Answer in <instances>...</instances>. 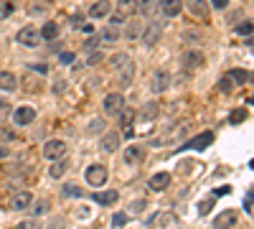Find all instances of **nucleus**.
<instances>
[{"label":"nucleus","instance_id":"1","mask_svg":"<svg viewBox=\"0 0 254 229\" xmlns=\"http://www.w3.org/2000/svg\"><path fill=\"white\" fill-rule=\"evenodd\" d=\"M107 178H110V171H107V165H102V163H92V165H87V171H84V181H87L92 189L104 186Z\"/></svg>","mask_w":254,"mask_h":229},{"label":"nucleus","instance_id":"2","mask_svg":"<svg viewBox=\"0 0 254 229\" xmlns=\"http://www.w3.org/2000/svg\"><path fill=\"white\" fill-rule=\"evenodd\" d=\"M66 153H69V145H66V140H59V138H54V140H46V143H44V158H46V160H59V158H66Z\"/></svg>","mask_w":254,"mask_h":229},{"label":"nucleus","instance_id":"3","mask_svg":"<svg viewBox=\"0 0 254 229\" xmlns=\"http://www.w3.org/2000/svg\"><path fill=\"white\" fill-rule=\"evenodd\" d=\"M102 110H104V115H110V117H120V112L125 110V94L122 92H110L107 97H104V102H102Z\"/></svg>","mask_w":254,"mask_h":229},{"label":"nucleus","instance_id":"4","mask_svg":"<svg viewBox=\"0 0 254 229\" xmlns=\"http://www.w3.org/2000/svg\"><path fill=\"white\" fill-rule=\"evenodd\" d=\"M135 10H137V0H120L117 3V10L112 13V26H120V23H125L130 15H135Z\"/></svg>","mask_w":254,"mask_h":229},{"label":"nucleus","instance_id":"5","mask_svg":"<svg viewBox=\"0 0 254 229\" xmlns=\"http://www.w3.org/2000/svg\"><path fill=\"white\" fill-rule=\"evenodd\" d=\"M15 41H18L20 46L36 49V46H38V41H41V33H38V28H33V26H23V28L15 33Z\"/></svg>","mask_w":254,"mask_h":229},{"label":"nucleus","instance_id":"6","mask_svg":"<svg viewBox=\"0 0 254 229\" xmlns=\"http://www.w3.org/2000/svg\"><path fill=\"white\" fill-rule=\"evenodd\" d=\"M160 36H163V23H158V20H153V23H147L145 26V31H142V44H145V49H153L158 41H160Z\"/></svg>","mask_w":254,"mask_h":229},{"label":"nucleus","instance_id":"7","mask_svg":"<svg viewBox=\"0 0 254 229\" xmlns=\"http://www.w3.org/2000/svg\"><path fill=\"white\" fill-rule=\"evenodd\" d=\"M142 31H145L142 18H137V15H130V20H125V31H122V36H125L127 41H140Z\"/></svg>","mask_w":254,"mask_h":229},{"label":"nucleus","instance_id":"8","mask_svg":"<svg viewBox=\"0 0 254 229\" xmlns=\"http://www.w3.org/2000/svg\"><path fill=\"white\" fill-rule=\"evenodd\" d=\"M120 143H122V135H120L117 130L102 133V138H99V151H102V153H115V151H120Z\"/></svg>","mask_w":254,"mask_h":229},{"label":"nucleus","instance_id":"9","mask_svg":"<svg viewBox=\"0 0 254 229\" xmlns=\"http://www.w3.org/2000/svg\"><path fill=\"white\" fill-rule=\"evenodd\" d=\"M211 143H214V130H203V133H198L193 140H188V143L183 145V151H206Z\"/></svg>","mask_w":254,"mask_h":229},{"label":"nucleus","instance_id":"10","mask_svg":"<svg viewBox=\"0 0 254 229\" xmlns=\"http://www.w3.org/2000/svg\"><path fill=\"white\" fill-rule=\"evenodd\" d=\"M171 81H173V76H171L168 69H155V74H153V92L155 94L168 92V89H171Z\"/></svg>","mask_w":254,"mask_h":229},{"label":"nucleus","instance_id":"11","mask_svg":"<svg viewBox=\"0 0 254 229\" xmlns=\"http://www.w3.org/2000/svg\"><path fill=\"white\" fill-rule=\"evenodd\" d=\"M181 67L188 69V72L201 69V67H203V54H201L198 49H188V51L181 56Z\"/></svg>","mask_w":254,"mask_h":229},{"label":"nucleus","instance_id":"12","mask_svg":"<svg viewBox=\"0 0 254 229\" xmlns=\"http://www.w3.org/2000/svg\"><path fill=\"white\" fill-rule=\"evenodd\" d=\"M36 115H38L36 107H31V105H20V107L13 110V122L23 128V125H31V122L36 120Z\"/></svg>","mask_w":254,"mask_h":229},{"label":"nucleus","instance_id":"13","mask_svg":"<svg viewBox=\"0 0 254 229\" xmlns=\"http://www.w3.org/2000/svg\"><path fill=\"white\" fill-rule=\"evenodd\" d=\"M171 181H173V176L168 171H158V173L150 176V181H147V189L150 191H165L168 186H171Z\"/></svg>","mask_w":254,"mask_h":229},{"label":"nucleus","instance_id":"14","mask_svg":"<svg viewBox=\"0 0 254 229\" xmlns=\"http://www.w3.org/2000/svg\"><path fill=\"white\" fill-rule=\"evenodd\" d=\"M31 204H33L31 191H18V194L10 196V209L13 212H26V209H31Z\"/></svg>","mask_w":254,"mask_h":229},{"label":"nucleus","instance_id":"15","mask_svg":"<svg viewBox=\"0 0 254 229\" xmlns=\"http://www.w3.org/2000/svg\"><path fill=\"white\" fill-rule=\"evenodd\" d=\"M158 8L165 18H178L183 13V0H158Z\"/></svg>","mask_w":254,"mask_h":229},{"label":"nucleus","instance_id":"16","mask_svg":"<svg viewBox=\"0 0 254 229\" xmlns=\"http://www.w3.org/2000/svg\"><path fill=\"white\" fill-rule=\"evenodd\" d=\"M237 219H239V214H237L234 209L219 212V214L214 217V229H231V227L237 224Z\"/></svg>","mask_w":254,"mask_h":229},{"label":"nucleus","instance_id":"17","mask_svg":"<svg viewBox=\"0 0 254 229\" xmlns=\"http://www.w3.org/2000/svg\"><path fill=\"white\" fill-rule=\"evenodd\" d=\"M125 163L127 165H137V163H142L145 160V148H142V145H127V148H125Z\"/></svg>","mask_w":254,"mask_h":229},{"label":"nucleus","instance_id":"18","mask_svg":"<svg viewBox=\"0 0 254 229\" xmlns=\"http://www.w3.org/2000/svg\"><path fill=\"white\" fill-rule=\"evenodd\" d=\"M183 8H188V13L193 15V18H206L208 15V0H186Z\"/></svg>","mask_w":254,"mask_h":229},{"label":"nucleus","instance_id":"19","mask_svg":"<svg viewBox=\"0 0 254 229\" xmlns=\"http://www.w3.org/2000/svg\"><path fill=\"white\" fill-rule=\"evenodd\" d=\"M0 89H3V92H15L18 89V76L13 74V72H8V69H3V72H0Z\"/></svg>","mask_w":254,"mask_h":229},{"label":"nucleus","instance_id":"20","mask_svg":"<svg viewBox=\"0 0 254 229\" xmlns=\"http://www.w3.org/2000/svg\"><path fill=\"white\" fill-rule=\"evenodd\" d=\"M112 13V3L110 0H97V3L89 8V18H107Z\"/></svg>","mask_w":254,"mask_h":229},{"label":"nucleus","instance_id":"21","mask_svg":"<svg viewBox=\"0 0 254 229\" xmlns=\"http://www.w3.org/2000/svg\"><path fill=\"white\" fill-rule=\"evenodd\" d=\"M38 33H41V38H44V41H56L59 33H61V28H59V23H54V20H46V23L38 28Z\"/></svg>","mask_w":254,"mask_h":229},{"label":"nucleus","instance_id":"22","mask_svg":"<svg viewBox=\"0 0 254 229\" xmlns=\"http://www.w3.org/2000/svg\"><path fill=\"white\" fill-rule=\"evenodd\" d=\"M92 199H94L97 204H102V206H112V204L120 201V191H115V189H112V191H102V194H94Z\"/></svg>","mask_w":254,"mask_h":229},{"label":"nucleus","instance_id":"23","mask_svg":"<svg viewBox=\"0 0 254 229\" xmlns=\"http://www.w3.org/2000/svg\"><path fill=\"white\" fill-rule=\"evenodd\" d=\"M66 171H69V160H66V158L51 160V171H49V176H51V178H61Z\"/></svg>","mask_w":254,"mask_h":229},{"label":"nucleus","instance_id":"24","mask_svg":"<svg viewBox=\"0 0 254 229\" xmlns=\"http://www.w3.org/2000/svg\"><path fill=\"white\" fill-rule=\"evenodd\" d=\"M122 36V31L117 26H110V28H102L99 33V44H115V41Z\"/></svg>","mask_w":254,"mask_h":229},{"label":"nucleus","instance_id":"25","mask_svg":"<svg viewBox=\"0 0 254 229\" xmlns=\"http://www.w3.org/2000/svg\"><path fill=\"white\" fill-rule=\"evenodd\" d=\"M127 64H132V59L127 56V54H115L112 59H110V67H112V72L117 74V72H122Z\"/></svg>","mask_w":254,"mask_h":229},{"label":"nucleus","instance_id":"26","mask_svg":"<svg viewBox=\"0 0 254 229\" xmlns=\"http://www.w3.org/2000/svg\"><path fill=\"white\" fill-rule=\"evenodd\" d=\"M117 79H120V84H122V87L130 84V81L135 79V61H132V64H127L122 72H117Z\"/></svg>","mask_w":254,"mask_h":229},{"label":"nucleus","instance_id":"27","mask_svg":"<svg viewBox=\"0 0 254 229\" xmlns=\"http://www.w3.org/2000/svg\"><path fill=\"white\" fill-rule=\"evenodd\" d=\"M158 112H160V105H158V102H145L140 117H142V120H155V117H158Z\"/></svg>","mask_w":254,"mask_h":229},{"label":"nucleus","instance_id":"28","mask_svg":"<svg viewBox=\"0 0 254 229\" xmlns=\"http://www.w3.org/2000/svg\"><path fill=\"white\" fill-rule=\"evenodd\" d=\"M104 128H107V122H104V117H94L89 125H87V133L89 135H102Z\"/></svg>","mask_w":254,"mask_h":229},{"label":"nucleus","instance_id":"29","mask_svg":"<svg viewBox=\"0 0 254 229\" xmlns=\"http://www.w3.org/2000/svg\"><path fill=\"white\" fill-rule=\"evenodd\" d=\"M229 79L234 81V84H247V81H249L252 76H249V72H247V69H231V72H229Z\"/></svg>","mask_w":254,"mask_h":229},{"label":"nucleus","instance_id":"30","mask_svg":"<svg viewBox=\"0 0 254 229\" xmlns=\"http://www.w3.org/2000/svg\"><path fill=\"white\" fill-rule=\"evenodd\" d=\"M234 33H237V36H244V38L252 36V33H254V20H242L239 26H234Z\"/></svg>","mask_w":254,"mask_h":229},{"label":"nucleus","instance_id":"31","mask_svg":"<svg viewBox=\"0 0 254 229\" xmlns=\"http://www.w3.org/2000/svg\"><path fill=\"white\" fill-rule=\"evenodd\" d=\"M214 204H216V196H211V199H203V201L198 204V214H203V217H206V214H208L211 209H214Z\"/></svg>","mask_w":254,"mask_h":229},{"label":"nucleus","instance_id":"32","mask_svg":"<svg viewBox=\"0 0 254 229\" xmlns=\"http://www.w3.org/2000/svg\"><path fill=\"white\" fill-rule=\"evenodd\" d=\"M219 92H221V94H231V92H234V81L229 79V74L219 81Z\"/></svg>","mask_w":254,"mask_h":229},{"label":"nucleus","instance_id":"33","mask_svg":"<svg viewBox=\"0 0 254 229\" xmlns=\"http://www.w3.org/2000/svg\"><path fill=\"white\" fill-rule=\"evenodd\" d=\"M127 222H130V214H127V212H117V214L112 217V227H117V229L125 227Z\"/></svg>","mask_w":254,"mask_h":229},{"label":"nucleus","instance_id":"34","mask_svg":"<svg viewBox=\"0 0 254 229\" xmlns=\"http://www.w3.org/2000/svg\"><path fill=\"white\" fill-rule=\"evenodd\" d=\"M61 191H64V196H69V199H76V196H81V189H79V186H74V183H66Z\"/></svg>","mask_w":254,"mask_h":229},{"label":"nucleus","instance_id":"35","mask_svg":"<svg viewBox=\"0 0 254 229\" xmlns=\"http://www.w3.org/2000/svg\"><path fill=\"white\" fill-rule=\"evenodd\" d=\"M99 49V36H92V38H87V41H84V51H97Z\"/></svg>","mask_w":254,"mask_h":229},{"label":"nucleus","instance_id":"36","mask_svg":"<svg viewBox=\"0 0 254 229\" xmlns=\"http://www.w3.org/2000/svg\"><path fill=\"white\" fill-rule=\"evenodd\" d=\"M244 120H247V110H234V112H231V117H229L231 125H239V122H244Z\"/></svg>","mask_w":254,"mask_h":229},{"label":"nucleus","instance_id":"37","mask_svg":"<svg viewBox=\"0 0 254 229\" xmlns=\"http://www.w3.org/2000/svg\"><path fill=\"white\" fill-rule=\"evenodd\" d=\"M137 10H140L142 15L153 13V0H137Z\"/></svg>","mask_w":254,"mask_h":229},{"label":"nucleus","instance_id":"38","mask_svg":"<svg viewBox=\"0 0 254 229\" xmlns=\"http://www.w3.org/2000/svg\"><path fill=\"white\" fill-rule=\"evenodd\" d=\"M15 229H41V224H38L36 219H26V222L15 224Z\"/></svg>","mask_w":254,"mask_h":229},{"label":"nucleus","instance_id":"39","mask_svg":"<svg viewBox=\"0 0 254 229\" xmlns=\"http://www.w3.org/2000/svg\"><path fill=\"white\" fill-rule=\"evenodd\" d=\"M13 3H3V5H0V20H5L8 15H13Z\"/></svg>","mask_w":254,"mask_h":229},{"label":"nucleus","instance_id":"40","mask_svg":"<svg viewBox=\"0 0 254 229\" xmlns=\"http://www.w3.org/2000/svg\"><path fill=\"white\" fill-rule=\"evenodd\" d=\"M102 61V54L99 51H89V56H87V67H97Z\"/></svg>","mask_w":254,"mask_h":229},{"label":"nucleus","instance_id":"41","mask_svg":"<svg viewBox=\"0 0 254 229\" xmlns=\"http://www.w3.org/2000/svg\"><path fill=\"white\" fill-rule=\"evenodd\" d=\"M145 206H147V201H142V199H140V201H132V204H130V209H127V212L137 214V212H142V209H145Z\"/></svg>","mask_w":254,"mask_h":229},{"label":"nucleus","instance_id":"42","mask_svg":"<svg viewBox=\"0 0 254 229\" xmlns=\"http://www.w3.org/2000/svg\"><path fill=\"white\" fill-rule=\"evenodd\" d=\"M208 5L216 10H224V8H229V0H208Z\"/></svg>","mask_w":254,"mask_h":229},{"label":"nucleus","instance_id":"43","mask_svg":"<svg viewBox=\"0 0 254 229\" xmlns=\"http://www.w3.org/2000/svg\"><path fill=\"white\" fill-rule=\"evenodd\" d=\"M59 59H61V64H74V54H69V51H61Z\"/></svg>","mask_w":254,"mask_h":229},{"label":"nucleus","instance_id":"44","mask_svg":"<svg viewBox=\"0 0 254 229\" xmlns=\"http://www.w3.org/2000/svg\"><path fill=\"white\" fill-rule=\"evenodd\" d=\"M49 209V204L46 201H41V204H36V209H33V217H41V214H44Z\"/></svg>","mask_w":254,"mask_h":229},{"label":"nucleus","instance_id":"45","mask_svg":"<svg viewBox=\"0 0 254 229\" xmlns=\"http://www.w3.org/2000/svg\"><path fill=\"white\" fill-rule=\"evenodd\" d=\"M54 92H56V94H64V92H66V81H64V79H59L56 84H54Z\"/></svg>","mask_w":254,"mask_h":229},{"label":"nucleus","instance_id":"46","mask_svg":"<svg viewBox=\"0 0 254 229\" xmlns=\"http://www.w3.org/2000/svg\"><path fill=\"white\" fill-rule=\"evenodd\" d=\"M28 69H33V72H38V74H46V72H49L46 64H33V67H28Z\"/></svg>","mask_w":254,"mask_h":229},{"label":"nucleus","instance_id":"47","mask_svg":"<svg viewBox=\"0 0 254 229\" xmlns=\"http://www.w3.org/2000/svg\"><path fill=\"white\" fill-rule=\"evenodd\" d=\"M79 31H84V33H94V26H92V23H81Z\"/></svg>","mask_w":254,"mask_h":229},{"label":"nucleus","instance_id":"48","mask_svg":"<svg viewBox=\"0 0 254 229\" xmlns=\"http://www.w3.org/2000/svg\"><path fill=\"white\" fill-rule=\"evenodd\" d=\"M229 191H231L229 186H219V189H216V194H214V196H226Z\"/></svg>","mask_w":254,"mask_h":229},{"label":"nucleus","instance_id":"49","mask_svg":"<svg viewBox=\"0 0 254 229\" xmlns=\"http://www.w3.org/2000/svg\"><path fill=\"white\" fill-rule=\"evenodd\" d=\"M0 107H10V97H5V94H0Z\"/></svg>","mask_w":254,"mask_h":229},{"label":"nucleus","instance_id":"50","mask_svg":"<svg viewBox=\"0 0 254 229\" xmlns=\"http://www.w3.org/2000/svg\"><path fill=\"white\" fill-rule=\"evenodd\" d=\"M8 155H10V151L5 148V145H0V160H5Z\"/></svg>","mask_w":254,"mask_h":229},{"label":"nucleus","instance_id":"51","mask_svg":"<svg viewBox=\"0 0 254 229\" xmlns=\"http://www.w3.org/2000/svg\"><path fill=\"white\" fill-rule=\"evenodd\" d=\"M44 10H46L44 5H33V10L28 8V13H33V15H41V13H44Z\"/></svg>","mask_w":254,"mask_h":229},{"label":"nucleus","instance_id":"52","mask_svg":"<svg viewBox=\"0 0 254 229\" xmlns=\"http://www.w3.org/2000/svg\"><path fill=\"white\" fill-rule=\"evenodd\" d=\"M247 46H249V49H254V33H252V36H247Z\"/></svg>","mask_w":254,"mask_h":229},{"label":"nucleus","instance_id":"53","mask_svg":"<svg viewBox=\"0 0 254 229\" xmlns=\"http://www.w3.org/2000/svg\"><path fill=\"white\" fill-rule=\"evenodd\" d=\"M249 168H252V171H254V158H252V160H249Z\"/></svg>","mask_w":254,"mask_h":229}]
</instances>
